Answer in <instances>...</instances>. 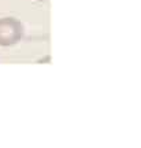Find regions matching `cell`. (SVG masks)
Here are the masks:
<instances>
[{"instance_id":"cell-1","label":"cell","mask_w":141,"mask_h":148,"mask_svg":"<svg viewBox=\"0 0 141 148\" xmlns=\"http://www.w3.org/2000/svg\"><path fill=\"white\" fill-rule=\"evenodd\" d=\"M23 36V26L15 18L0 19V45H12Z\"/></svg>"}]
</instances>
